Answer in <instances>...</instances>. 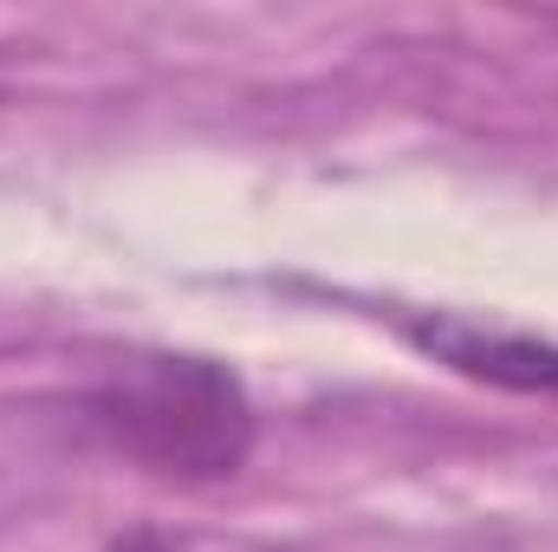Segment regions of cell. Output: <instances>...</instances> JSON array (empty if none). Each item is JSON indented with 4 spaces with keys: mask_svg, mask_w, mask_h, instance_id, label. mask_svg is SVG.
I'll return each mask as SVG.
<instances>
[{
    "mask_svg": "<svg viewBox=\"0 0 558 552\" xmlns=\"http://www.w3.org/2000/svg\"><path fill=\"white\" fill-rule=\"evenodd\" d=\"M85 416L124 461H137L162 481H182V488L241 475L254 455V429H260L247 384L228 364L189 358V351L118 358L92 384Z\"/></svg>",
    "mask_w": 558,
    "mask_h": 552,
    "instance_id": "6da1fadb",
    "label": "cell"
},
{
    "mask_svg": "<svg viewBox=\"0 0 558 552\" xmlns=\"http://www.w3.org/2000/svg\"><path fill=\"white\" fill-rule=\"evenodd\" d=\"M435 358H448L468 377L487 384H513V391H558V345L539 338H507V332H481V325H422L416 332Z\"/></svg>",
    "mask_w": 558,
    "mask_h": 552,
    "instance_id": "7a4b0ae2",
    "label": "cell"
},
{
    "mask_svg": "<svg viewBox=\"0 0 558 552\" xmlns=\"http://www.w3.org/2000/svg\"><path fill=\"white\" fill-rule=\"evenodd\" d=\"M105 552H279V547L254 540V533H221V527H162V520H149V527H124Z\"/></svg>",
    "mask_w": 558,
    "mask_h": 552,
    "instance_id": "3957f363",
    "label": "cell"
}]
</instances>
